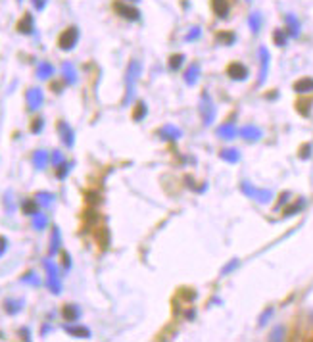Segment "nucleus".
<instances>
[{"mask_svg": "<svg viewBox=\"0 0 313 342\" xmlns=\"http://www.w3.org/2000/svg\"><path fill=\"white\" fill-rule=\"evenodd\" d=\"M77 41H79V29L77 27H68L64 33L60 35L58 45L62 50H71L73 46L77 45Z\"/></svg>", "mask_w": 313, "mask_h": 342, "instance_id": "f257e3e1", "label": "nucleus"}, {"mask_svg": "<svg viewBox=\"0 0 313 342\" xmlns=\"http://www.w3.org/2000/svg\"><path fill=\"white\" fill-rule=\"evenodd\" d=\"M114 10H116L121 18L129 20V22H137V20H140V12L137 10V8H133V6H129V4H125V2H121V0L114 2Z\"/></svg>", "mask_w": 313, "mask_h": 342, "instance_id": "f03ea898", "label": "nucleus"}, {"mask_svg": "<svg viewBox=\"0 0 313 342\" xmlns=\"http://www.w3.org/2000/svg\"><path fill=\"white\" fill-rule=\"evenodd\" d=\"M45 269L48 271V286H50V290H52L54 294H58L60 290H62V285H60L58 269H56V265L47 260V262H45Z\"/></svg>", "mask_w": 313, "mask_h": 342, "instance_id": "7ed1b4c3", "label": "nucleus"}, {"mask_svg": "<svg viewBox=\"0 0 313 342\" xmlns=\"http://www.w3.org/2000/svg\"><path fill=\"white\" fill-rule=\"evenodd\" d=\"M242 191L248 194L250 198L257 200V202H269V198H271V193H269V191H259V189L252 187L250 183H242Z\"/></svg>", "mask_w": 313, "mask_h": 342, "instance_id": "20e7f679", "label": "nucleus"}, {"mask_svg": "<svg viewBox=\"0 0 313 342\" xmlns=\"http://www.w3.org/2000/svg\"><path fill=\"white\" fill-rule=\"evenodd\" d=\"M200 114H202L204 123H211V121H213L215 110H213V104H211V100L208 98V94H204L202 100H200Z\"/></svg>", "mask_w": 313, "mask_h": 342, "instance_id": "39448f33", "label": "nucleus"}, {"mask_svg": "<svg viewBox=\"0 0 313 342\" xmlns=\"http://www.w3.org/2000/svg\"><path fill=\"white\" fill-rule=\"evenodd\" d=\"M227 75L234 81H244L248 77V68L242 66V64H238V62H232L231 66L227 68Z\"/></svg>", "mask_w": 313, "mask_h": 342, "instance_id": "423d86ee", "label": "nucleus"}, {"mask_svg": "<svg viewBox=\"0 0 313 342\" xmlns=\"http://www.w3.org/2000/svg\"><path fill=\"white\" fill-rule=\"evenodd\" d=\"M25 100H27V106H29V110H37L41 104H43V91L41 89H29L27 94H25Z\"/></svg>", "mask_w": 313, "mask_h": 342, "instance_id": "0eeeda50", "label": "nucleus"}, {"mask_svg": "<svg viewBox=\"0 0 313 342\" xmlns=\"http://www.w3.org/2000/svg\"><path fill=\"white\" fill-rule=\"evenodd\" d=\"M139 73H140V64L137 60H133L131 66H129V71H127V94L133 92V87H135V81L139 77Z\"/></svg>", "mask_w": 313, "mask_h": 342, "instance_id": "6e6552de", "label": "nucleus"}, {"mask_svg": "<svg viewBox=\"0 0 313 342\" xmlns=\"http://www.w3.org/2000/svg\"><path fill=\"white\" fill-rule=\"evenodd\" d=\"M58 131H60V137L64 140V144H68V146H73V131H71V127L66 123V121H60L58 123Z\"/></svg>", "mask_w": 313, "mask_h": 342, "instance_id": "1a4fd4ad", "label": "nucleus"}, {"mask_svg": "<svg viewBox=\"0 0 313 342\" xmlns=\"http://www.w3.org/2000/svg\"><path fill=\"white\" fill-rule=\"evenodd\" d=\"M33 29H35V23H33V16L31 14H25L24 20L18 23V31L24 35H31L33 33Z\"/></svg>", "mask_w": 313, "mask_h": 342, "instance_id": "9d476101", "label": "nucleus"}, {"mask_svg": "<svg viewBox=\"0 0 313 342\" xmlns=\"http://www.w3.org/2000/svg\"><path fill=\"white\" fill-rule=\"evenodd\" d=\"M211 8L217 18H227L229 14V2L227 0H211Z\"/></svg>", "mask_w": 313, "mask_h": 342, "instance_id": "9b49d317", "label": "nucleus"}, {"mask_svg": "<svg viewBox=\"0 0 313 342\" xmlns=\"http://www.w3.org/2000/svg\"><path fill=\"white\" fill-rule=\"evenodd\" d=\"M294 91L305 94V92H313V79L311 77H301L300 81L294 83Z\"/></svg>", "mask_w": 313, "mask_h": 342, "instance_id": "f8f14e48", "label": "nucleus"}, {"mask_svg": "<svg viewBox=\"0 0 313 342\" xmlns=\"http://www.w3.org/2000/svg\"><path fill=\"white\" fill-rule=\"evenodd\" d=\"M64 317H66V321H77L79 317H81V309H79V306H75V304H68L66 308H64Z\"/></svg>", "mask_w": 313, "mask_h": 342, "instance_id": "ddd939ff", "label": "nucleus"}, {"mask_svg": "<svg viewBox=\"0 0 313 342\" xmlns=\"http://www.w3.org/2000/svg\"><path fill=\"white\" fill-rule=\"evenodd\" d=\"M66 331L77 336V338H89L91 336V331L87 327H81V325H66Z\"/></svg>", "mask_w": 313, "mask_h": 342, "instance_id": "4468645a", "label": "nucleus"}, {"mask_svg": "<svg viewBox=\"0 0 313 342\" xmlns=\"http://www.w3.org/2000/svg\"><path fill=\"white\" fill-rule=\"evenodd\" d=\"M240 137H244L246 140H257V138L261 137V131L254 125H246L240 129Z\"/></svg>", "mask_w": 313, "mask_h": 342, "instance_id": "2eb2a0df", "label": "nucleus"}, {"mask_svg": "<svg viewBox=\"0 0 313 342\" xmlns=\"http://www.w3.org/2000/svg\"><path fill=\"white\" fill-rule=\"evenodd\" d=\"M259 56H261V71H259V83L265 81L267 68H269V52L267 48H259Z\"/></svg>", "mask_w": 313, "mask_h": 342, "instance_id": "dca6fc26", "label": "nucleus"}, {"mask_svg": "<svg viewBox=\"0 0 313 342\" xmlns=\"http://www.w3.org/2000/svg\"><path fill=\"white\" fill-rule=\"evenodd\" d=\"M160 135H162V138H167V140H175V138H179L183 133L177 129V127L173 125H165L163 129H160Z\"/></svg>", "mask_w": 313, "mask_h": 342, "instance_id": "f3484780", "label": "nucleus"}, {"mask_svg": "<svg viewBox=\"0 0 313 342\" xmlns=\"http://www.w3.org/2000/svg\"><path fill=\"white\" fill-rule=\"evenodd\" d=\"M198 75H200V64H192L190 68L186 69L185 81L188 83V85H194V83L198 81Z\"/></svg>", "mask_w": 313, "mask_h": 342, "instance_id": "a211bd4d", "label": "nucleus"}, {"mask_svg": "<svg viewBox=\"0 0 313 342\" xmlns=\"http://www.w3.org/2000/svg\"><path fill=\"white\" fill-rule=\"evenodd\" d=\"M62 71H64V79H66L68 85H75L77 83V73H75V69H73L71 64H64Z\"/></svg>", "mask_w": 313, "mask_h": 342, "instance_id": "6ab92c4d", "label": "nucleus"}, {"mask_svg": "<svg viewBox=\"0 0 313 342\" xmlns=\"http://www.w3.org/2000/svg\"><path fill=\"white\" fill-rule=\"evenodd\" d=\"M48 154L47 152H43V150H39V152H35V156H33V163H35L39 169H45L48 163Z\"/></svg>", "mask_w": 313, "mask_h": 342, "instance_id": "aec40b11", "label": "nucleus"}, {"mask_svg": "<svg viewBox=\"0 0 313 342\" xmlns=\"http://www.w3.org/2000/svg\"><path fill=\"white\" fill-rule=\"evenodd\" d=\"M37 73H39V77L41 79H47L50 75H54V66L52 64H48V62H41V66L37 69Z\"/></svg>", "mask_w": 313, "mask_h": 342, "instance_id": "412c9836", "label": "nucleus"}, {"mask_svg": "<svg viewBox=\"0 0 313 342\" xmlns=\"http://www.w3.org/2000/svg\"><path fill=\"white\" fill-rule=\"evenodd\" d=\"M286 31L292 37H296V35L300 33V23H298V20L294 16H286Z\"/></svg>", "mask_w": 313, "mask_h": 342, "instance_id": "4be33fe9", "label": "nucleus"}, {"mask_svg": "<svg viewBox=\"0 0 313 342\" xmlns=\"http://www.w3.org/2000/svg\"><path fill=\"white\" fill-rule=\"evenodd\" d=\"M217 135L223 138H232L236 135V127L232 125V123H225V125H221L217 129Z\"/></svg>", "mask_w": 313, "mask_h": 342, "instance_id": "5701e85b", "label": "nucleus"}, {"mask_svg": "<svg viewBox=\"0 0 313 342\" xmlns=\"http://www.w3.org/2000/svg\"><path fill=\"white\" fill-rule=\"evenodd\" d=\"M22 210L27 216H37L39 214V202L37 200H25L24 204H22Z\"/></svg>", "mask_w": 313, "mask_h": 342, "instance_id": "b1692460", "label": "nucleus"}, {"mask_svg": "<svg viewBox=\"0 0 313 342\" xmlns=\"http://www.w3.org/2000/svg\"><path fill=\"white\" fill-rule=\"evenodd\" d=\"M6 311L8 313H18V311H22V308H24V302L22 300H6Z\"/></svg>", "mask_w": 313, "mask_h": 342, "instance_id": "393cba45", "label": "nucleus"}, {"mask_svg": "<svg viewBox=\"0 0 313 342\" xmlns=\"http://www.w3.org/2000/svg\"><path fill=\"white\" fill-rule=\"evenodd\" d=\"M96 240L100 242V246H102V248H106V246L110 244V233H108V229L106 227L98 229V233H96Z\"/></svg>", "mask_w": 313, "mask_h": 342, "instance_id": "a878e982", "label": "nucleus"}, {"mask_svg": "<svg viewBox=\"0 0 313 342\" xmlns=\"http://www.w3.org/2000/svg\"><path fill=\"white\" fill-rule=\"evenodd\" d=\"M248 23H250L252 31H254V33H257V31L261 29V14H257V12H254V14L250 16V20H248Z\"/></svg>", "mask_w": 313, "mask_h": 342, "instance_id": "bb28decb", "label": "nucleus"}, {"mask_svg": "<svg viewBox=\"0 0 313 342\" xmlns=\"http://www.w3.org/2000/svg\"><path fill=\"white\" fill-rule=\"evenodd\" d=\"M221 158H223L225 161H231V163H234V161H238L240 154H238L236 150L229 148V150H223V152H221Z\"/></svg>", "mask_w": 313, "mask_h": 342, "instance_id": "cd10ccee", "label": "nucleus"}, {"mask_svg": "<svg viewBox=\"0 0 313 342\" xmlns=\"http://www.w3.org/2000/svg\"><path fill=\"white\" fill-rule=\"evenodd\" d=\"M37 202L43 206H50L52 202H54V194L50 193H39L37 194Z\"/></svg>", "mask_w": 313, "mask_h": 342, "instance_id": "c85d7f7f", "label": "nucleus"}, {"mask_svg": "<svg viewBox=\"0 0 313 342\" xmlns=\"http://www.w3.org/2000/svg\"><path fill=\"white\" fill-rule=\"evenodd\" d=\"M144 115H146V104L139 102L137 104V108H135V112H133V119H135V121H140Z\"/></svg>", "mask_w": 313, "mask_h": 342, "instance_id": "c756f323", "label": "nucleus"}, {"mask_svg": "<svg viewBox=\"0 0 313 342\" xmlns=\"http://www.w3.org/2000/svg\"><path fill=\"white\" fill-rule=\"evenodd\" d=\"M47 223H48V219H47V216H45V214H37L35 221H33V227L41 231V229L47 227Z\"/></svg>", "mask_w": 313, "mask_h": 342, "instance_id": "7c9ffc66", "label": "nucleus"}, {"mask_svg": "<svg viewBox=\"0 0 313 342\" xmlns=\"http://www.w3.org/2000/svg\"><path fill=\"white\" fill-rule=\"evenodd\" d=\"M183 60H185V56L183 54H175V56H171V60H169V68L173 69H179L181 66H183Z\"/></svg>", "mask_w": 313, "mask_h": 342, "instance_id": "2f4dec72", "label": "nucleus"}, {"mask_svg": "<svg viewBox=\"0 0 313 342\" xmlns=\"http://www.w3.org/2000/svg\"><path fill=\"white\" fill-rule=\"evenodd\" d=\"M68 173H70V163L68 161H62L60 165H56V175H58L60 179H64Z\"/></svg>", "mask_w": 313, "mask_h": 342, "instance_id": "473e14b6", "label": "nucleus"}, {"mask_svg": "<svg viewBox=\"0 0 313 342\" xmlns=\"http://www.w3.org/2000/svg\"><path fill=\"white\" fill-rule=\"evenodd\" d=\"M60 246V231L58 229H54V233H52V246H50V254H56Z\"/></svg>", "mask_w": 313, "mask_h": 342, "instance_id": "72a5a7b5", "label": "nucleus"}, {"mask_svg": "<svg viewBox=\"0 0 313 342\" xmlns=\"http://www.w3.org/2000/svg\"><path fill=\"white\" fill-rule=\"evenodd\" d=\"M273 39H275V43H277L278 46H284L286 45V31H275V35H273Z\"/></svg>", "mask_w": 313, "mask_h": 342, "instance_id": "f704fd0d", "label": "nucleus"}, {"mask_svg": "<svg viewBox=\"0 0 313 342\" xmlns=\"http://www.w3.org/2000/svg\"><path fill=\"white\" fill-rule=\"evenodd\" d=\"M300 208H303V200H298V202H296L294 206L286 208V210H284V214H286V216H294V214H296Z\"/></svg>", "mask_w": 313, "mask_h": 342, "instance_id": "c9c22d12", "label": "nucleus"}, {"mask_svg": "<svg viewBox=\"0 0 313 342\" xmlns=\"http://www.w3.org/2000/svg\"><path fill=\"white\" fill-rule=\"evenodd\" d=\"M24 283H31V285H41V281L37 279L35 277V273H27V275H24V279H22Z\"/></svg>", "mask_w": 313, "mask_h": 342, "instance_id": "e433bc0d", "label": "nucleus"}, {"mask_svg": "<svg viewBox=\"0 0 313 342\" xmlns=\"http://www.w3.org/2000/svg\"><path fill=\"white\" fill-rule=\"evenodd\" d=\"M50 161H52V163H54V165H60V163H62V161H64V156H62V154H60L58 150H56V152H54V154H52V156H50Z\"/></svg>", "mask_w": 313, "mask_h": 342, "instance_id": "4c0bfd02", "label": "nucleus"}, {"mask_svg": "<svg viewBox=\"0 0 313 342\" xmlns=\"http://www.w3.org/2000/svg\"><path fill=\"white\" fill-rule=\"evenodd\" d=\"M43 125H45L43 119H35L33 125H31V131H33V133H39V131H43Z\"/></svg>", "mask_w": 313, "mask_h": 342, "instance_id": "58836bf2", "label": "nucleus"}, {"mask_svg": "<svg viewBox=\"0 0 313 342\" xmlns=\"http://www.w3.org/2000/svg\"><path fill=\"white\" fill-rule=\"evenodd\" d=\"M217 39H219V41H225V43H229V45H231L232 41H234V35H231V33H221Z\"/></svg>", "mask_w": 313, "mask_h": 342, "instance_id": "ea45409f", "label": "nucleus"}, {"mask_svg": "<svg viewBox=\"0 0 313 342\" xmlns=\"http://www.w3.org/2000/svg\"><path fill=\"white\" fill-rule=\"evenodd\" d=\"M33 6H35L37 10H45V6H47V0H33Z\"/></svg>", "mask_w": 313, "mask_h": 342, "instance_id": "a19ab883", "label": "nucleus"}, {"mask_svg": "<svg viewBox=\"0 0 313 342\" xmlns=\"http://www.w3.org/2000/svg\"><path fill=\"white\" fill-rule=\"evenodd\" d=\"M198 37H200V29H198V27H194V31H190V33H188L186 41H192V39H198Z\"/></svg>", "mask_w": 313, "mask_h": 342, "instance_id": "79ce46f5", "label": "nucleus"}, {"mask_svg": "<svg viewBox=\"0 0 313 342\" xmlns=\"http://www.w3.org/2000/svg\"><path fill=\"white\" fill-rule=\"evenodd\" d=\"M87 196H89L87 200H89L91 204H96V202H98V194H96V193H89V194H87Z\"/></svg>", "mask_w": 313, "mask_h": 342, "instance_id": "37998d69", "label": "nucleus"}, {"mask_svg": "<svg viewBox=\"0 0 313 342\" xmlns=\"http://www.w3.org/2000/svg\"><path fill=\"white\" fill-rule=\"evenodd\" d=\"M6 246H8V242H6V239H4V237H0V256L4 254V250H6Z\"/></svg>", "mask_w": 313, "mask_h": 342, "instance_id": "c03bdc74", "label": "nucleus"}, {"mask_svg": "<svg viewBox=\"0 0 313 342\" xmlns=\"http://www.w3.org/2000/svg\"><path fill=\"white\" fill-rule=\"evenodd\" d=\"M64 267H66V269L70 267V256H68V254H64Z\"/></svg>", "mask_w": 313, "mask_h": 342, "instance_id": "a18cd8bd", "label": "nucleus"}, {"mask_svg": "<svg viewBox=\"0 0 313 342\" xmlns=\"http://www.w3.org/2000/svg\"><path fill=\"white\" fill-rule=\"evenodd\" d=\"M20 2H22V0H20Z\"/></svg>", "mask_w": 313, "mask_h": 342, "instance_id": "49530a36", "label": "nucleus"}]
</instances>
